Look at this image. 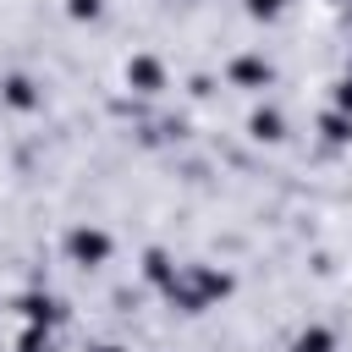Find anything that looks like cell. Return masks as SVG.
I'll list each match as a JSON object with an SVG mask.
<instances>
[{
	"mask_svg": "<svg viewBox=\"0 0 352 352\" xmlns=\"http://www.w3.org/2000/svg\"><path fill=\"white\" fill-rule=\"evenodd\" d=\"M94 352H121V346H94Z\"/></svg>",
	"mask_w": 352,
	"mask_h": 352,
	"instance_id": "obj_8",
	"label": "cell"
},
{
	"mask_svg": "<svg viewBox=\"0 0 352 352\" xmlns=\"http://www.w3.org/2000/svg\"><path fill=\"white\" fill-rule=\"evenodd\" d=\"M336 116H346V121H352V77H341V82H336Z\"/></svg>",
	"mask_w": 352,
	"mask_h": 352,
	"instance_id": "obj_6",
	"label": "cell"
},
{
	"mask_svg": "<svg viewBox=\"0 0 352 352\" xmlns=\"http://www.w3.org/2000/svg\"><path fill=\"white\" fill-rule=\"evenodd\" d=\"M231 77H236L242 88H264V82H270V60H253V55H248V60L231 66Z\"/></svg>",
	"mask_w": 352,
	"mask_h": 352,
	"instance_id": "obj_3",
	"label": "cell"
},
{
	"mask_svg": "<svg viewBox=\"0 0 352 352\" xmlns=\"http://www.w3.org/2000/svg\"><path fill=\"white\" fill-rule=\"evenodd\" d=\"M126 82H132V88H143V94H154V88L165 82V66H160V60H148V55H132V60H126Z\"/></svg>",
	"mask_w": 352,
	"mask_h": 352,
	"instance_id": "obj_2",
	"label": "cell"
},
{
	"mask_svg": "<svg viewBox=\"0 0 352 352\" xmlns=\"http://www.w3.org/2000/svg\"><path fill=\"white\" fill-rule=\"evenodd\" d=\"M66 253H72L77 264H104V258H110V231H99V226H77V231L66 236Z\"/></svg>",
	"mask_w": 352,
	"mask_h": 352,
	"instance_id": "obj_1",
	"label": "cell"
},
{
	"mask_svg": "<svg viewBox=\"0 0 352 352\" xmlns=\"http://www.w3.org/2000/svg\"><path fill=\"white\" fill-rule=\"evenodd\" d=\"M248 6V16H258V22H275L280 11H286V0H242Z\"/></svg>",
	"mask_w": 352,
	"mask_h": 352,
	"instance_id": "obj_5",
	"label": "cell"
},
{
	"mask_svg": "<svg viewBox=\"0 0 352 352\" xmlns=\"http://www.w3.org/2000/svg\"><path fill=\"white\" fill-rule=\"evenodd\" d=\"M292 352H336V336H330V330H319V324H314V330H302V336H297V341H292Z\"/></svg>",
	"mask_w": 352,
	"mask_h": 352,
	"instance_id": "obj_4",
	"label": "cell"
},
{
	"mask_svg": "<svg viewBox=\"0 0 352 352\" xmlns=\"http://www.w3.org/2000/svg\"><path fill=\"white\" fill-rule=\"evenodd\" d=\"M72 16H99V0H72Z\"/></svg>",
	"mask_w": 352,
	"mask_h": 352,
	"instance_id": "obj_7",
	"label": "cell"
}]
</instances>
